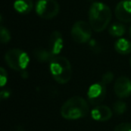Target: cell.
<instances>
[{
  "label": "cell",
  "mask_w": 131,
  "mask_h": 131,
  "mask_svg": "<svg viewBox=\"0 0 131 131\" xmlns=\"http://www.w3.org/2000/svg\"><path fill=\"white\" fill-rule=\"evenodd\" d=\"M0 94H1V98L2 99H7L8 97L10 96V93L7 91V90H3Z\"/></svg>",
  "instance_id": "cell-21"
},
{
  "label": "cell",
  "mask_w": 131,
  "mask_h": 131,
  "mask_svg": "<svg viewBox=\"0 0 131 131\" xmlns=\"http://www.w3.org/2000/svg\"><path fill=\"white\" fill-rule=\"evenodd\" d=\"M91 116L94 120L97 121H107L112 117V111L110 107L106 105H97L91 111Z\"/></svg>",
  "instance_id": "cell-10"
},
{
  "label": "cell",
  "mask_w": 131,
  "mask_h": 131,
  "mask_svg": "<svg viewBox=\"0 0 131 131\" xmlns=\"http://www.w3.org/2000/svg\"><path fill=\"white\" fill-rule=\"evenodd\" d=\"M127 104L124 102H122V101H118V102H114V104H113V111H115V113H117L118 115L125 113L126 111H127Z\"/></svg>",
  "instance_id": "cell-16"
},
{
  "label": "cell",
  "mask_w": 131,
  "mask_h": 131,
  "mask_svg": "<svg viewBox=\"0 0 131 131\" xmlns=\"http://www.w3.org/2000/svg\"><path fill=\"white\" fill-rule=\"evenodd\" d=\"M129 35H130V38H131V27H130V29H129Z\"/></svg>",
  "instance_id": "cell-23"
},
{
  "label": "cell",
  "mask_w": 131,
  "mask_h": 131,
  "mask_svg": "<svg viewBox=\"0 0 131 131\" xmlns=\"http://www.w3.org/2000/svg\"><path fill=\"white\" fill-rule=\"evenodd\" d=\"M89 24L93 31H103L112 18V12L109 6L102 2H93L88 13Z\"/></svg>",
  "instance_id": "cell-1"
},
{
  "label": "cell",
  "mask_w": 131,
  "mask_h": 131,
  "mask_svg": "<svg viewBox=\"0 0 131 131\" xmlns=\"http://www.w3.org/2000/svg\"><path fill=\"white\" fill-rule=\"evenodd\" d=\"M114 49L118 54L127 55L131 53V41L124 38H119L114 44Z\"/></svg>",
  "instance_id": "cell-14"
},
{
  "label": "cell",
  "mask_w": 131,
  "mask_h": 131,
  "mask_svg": "<svg viewBox=\"0 0 131 131\" xmlns=\"http://www.w3.org/2000/svg\"><path fill=\"white\" fill-rule=\"evenodd\" d=\"M113 79H114V75L112 72H106L102 77V83L104 84H109L112 82Z\"/></svg>",
  "instance_id": "cell-18"
},
{
  "label": "cell",
  "mask_w": 131,
  "mask_h": 131,
  "mask_svg": "<svg viewBox=\"0 0 131 131\" xmlns=\"http://www.w3.org/2000/svg\"><path fill=\"white\" fill-rule=\"evenodd\" d=\"M88 1H92V2H93V1H94V0H88Z\"/></svg>",
  "instance_id": "cell-24"
},
{
  "label": "cell",
  "mask_w": 131,
  "mask_h": 131,
  "mask_svg": "<svg viewBox=\"0 0 131 131\" xmlns=\"http://www.w3.org/2000/svg\"><path fill=\"white\" fill-rule=\"evenodd\" d=\"M92 29L89 23L84 21H77L71 28V36L77 43H86L92 38Z\"/></svg>",
  "instance_id": "cell-6"
},
{
  "label": "cell",
  "mask_w": 131,
  "mask_h": 131,
  "mask_svg": "<svg viewBox=\"0 0 131 131\" xmlns=\"http://www.w3.org/2000/svg\"><path fill=\"white\" fill-rule=\"evenodd\" d=\"M5 61L10 68L18 72H24L30 63V58L25 51L20 49H12L5 55Z\"/></svg>",
  "instance_id": "cell-4"
},
{
  "label": "cell",
  "mask_w": 131,
  "mask_h": 131,
  "mask_svg": "<svg viewBox=\"0 0 131 131\" xmlns=\"http://www.w3.org/2000/svg\"><path fill=\"white\" fill-rule=\"evenodd\" d=\"M15 131H25V130H24L23 127H21V126H18V127H16V128H15Z\"/></svg>",
  "instance_id": "cell-22"
},
{
  "label": "cell",
  "mask_w": 131,
  "mask_h": 131,
  "mask_svg": "<svg viewBox=\"0 0 131 131\" xmlns=\"http://www.w3.org/2000/svg\"><path fill=\"white\" fill-rule=\"evenodd\" d=\"M114 93L120 99L127 98L131 95V80L127 77H119L114 84Z\"/></svg>",
  "instance_id": "cell-8"
},
{
  "label": "cell",
  "mask_w": 131,
  "mask_h": 131,
  "mask_svg": "<svg viewBox=\"0 0 131 131\" xmlns=\"http://www.w3.org/2000/svg\"><path fill=\"white\" fill-rule=\"evenodd\" d=\"M115 16L120 22H131V0H121L117 4Z\"/></svg>",
  "instance_id": "cell-9"
},
{
  "label": "cell",
  "mask_w": 131,
  "mask_h": 131,
  "mask_svg": "<svg viewBox=\"0 0 131 131\" xmlns=\"http://www.w3.org/2000/svg\"><path fill=\"white\" fill-rule=\"evenodd\" d=\"M125 32H126L125 25H123L122 24H119V23H115L112 25L110 26L109 28V33L112 37H118V38H119L122 35L125 34Z\"/></svg>",
  "instance_id": "cell-15"
},
{
  "label": "cell",
  "mask_w": 131,
  "mask_h": 131,
  "mask_svg": "<svg viewBox=\"0 0 131 131\" xmlns=\"http://www.w3.org/2000/svg\"><path fill=\"white\" fill-rule=\"evenodd\" d=\"M33 56L34 58L40 63H47L50 62L56 56L52 54L49 49H42V48H37L33 50Z\"/></svg>",
  "instance_id": "cell-13"
},
{
  "label": "cell",
  "mask_w": 131,
  "mask_h": 131,
  "mask_svg": "<svg viewBox=\"0 0 131 131\" xmlns=\"http://www.w3.org/2000/svg\"><path fill=\"white\" fill-rule=\"evenodd\" d=\"M131 130V123L124 122L117 125L114 128V131H130Z\"/></svg>",
  "instance_id": "cell-20"
},
{
  "label": "cell",
  "mask_w": 131,
  "mask_h": 131,
  "mask_svg": "<svg viewBox=\"0 0 131 131\" xmlns=\"http://www.w3.org/2000/svg\"><path fill=\"white\" fill-rule=\"evenodd\" d=\"M34 4L32 0H15L14 2V8L21 15H27L33 9Z\"/></svg>",
  "instance_id": "cell-12"
},
{
  "label": "cell",
  "mask_w": 131,
  "mask_h": 131,
  "mask_svg": "<svg viewBox=\"0 0 131 131\" xmlns=\"http://www.w3.org/2000/svg\"><path fill=\"white\" fill-rule=\"evenodd\" d=\"M89 112L88 102L81 96H73L66 101L60 109L61 116L66 119L75 120L84 118Z\"/></svg>",
  "instance_id": "cell-2"
},
{
  "label": "cell",
  "mask_w": 131,
  "mask_h": 131,
  "mask_svg": "<svg viewBox=\"0 0 131 131\" xmlns=\"http://www.w3.org/2000/svg\"><path fill=\"white\" fill-rule=\"evenodd\" d=\"M64 40L62 34L58 31H53L49 39V49L54 56L58 55L63 49Z\"/></svg>",
  "instance_id": "cell-11"
},
{
  "label": "cell",
  "mask_w": 131,
  "mask_h": 131,
  "mask_svg": "<svg viewBox=\"0 0 131 131\" xmlns=\"http://www.w3.org/2000/svg\"><path fill=\"white\" fill-rule=\"evenodd\" d=\"M35 12L42 19H53L59 13V4L57 0H37Z\"/></svg>",
  "instance_id": "cell-5"
},
{
  "label": "cell",
  "mask_w": 131,
  "mask_h": 131,
  "mask_svg": "<svg viewBox=\"0 0 131 131\" xmlns=\"http://www.w3.org/2000/svg\"><path fill=\"white\" fill-rule=\"evenodd\" d=\"M7 83V72L4 68H0V86L4 87Z\"/></svg>",
  "instance_id": "cell-19"
},
{
  "label": "cell",
  "mask_w": 131,
  "mask_h": 131,
  "mask_svg": "<svg viewBox=\"0 0 131 131\" xmlns=\"http://www.w3.org/2000/svg\"><path fill=\"white\" fill-rule=\"evenodd\" d=\"M106 93H107L106 84H102V82L95 83L90 86L87 91L88 101L90 103L94 106L100 105L105 99Z\"/></svg>",
  "instance_id": "cell-7"
},
{
  "label": "cell",
  "mask_w": 131,
  "mask_h": 131,
  "mask_svg": "<svg viewBox=\"0 0 131 131\" xmlns=\"http://www.w3.org/2000/svg\"><path fill=\"white\" fill-rule=\"evenodd\" d=\"M130 67H131V58H130Z\"/></svg>",
  "instance_id": "cell-25"
},
{
  "label": "cell",
  "mask_w": 131,
  "mask_h": 131,
  "mask_svg": "<svg viewBox=\"0 0 131 131\" xmlns=\"http://www.w3.org/2000/svg\"><path fill=\"white\" fill-rule=\"evenodd\" d=\"M49 71L54 80L60 84H68L72 78V66L65 57H55L49 62Z\"/></svg>",
  "instance_id": "cell-3"
},
{
  "label": "cell",
  "mask_w": 131,
  "mask_h": 131,
  "mask_svg": "<svg viewBox=\"0 0 131 131\" xmlns=\"http://www.w3.org/2000/svg\"><path fill=\"white\" fill-rule=\"evenodd\" d=\"M11 40V34L8 29H6L4 26H1L0 28V40L2 43H7Z\"/></svg>",
  "instance_id": "cell-17"
}]
</instances>
